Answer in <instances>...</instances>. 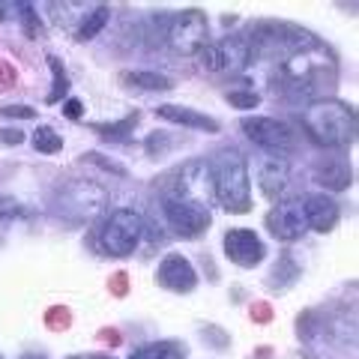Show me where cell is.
<instances>
[{
  "label": "cell",
  "mask_w": 359,
  "mask_h": 359,
  "mask_svg": "<svg viewBox=\"0 0 359 359\" xmlns=\"http://www.w3.org/2000/svg\"><path fill=\"white\" fill-rule=\"evenodd\" d=\"M335 84H339V60L320 39L287 54L285 60L276 63L273 72V87L297 102L327 99Z\"/></svg>",
  "instance_id": "obj_1"
},
{
  "label": "cell",
  "mask_w": 359,
  "mask_h": 359,
  "mask_svg": "<svg viewBox=\"0 0 359 359\" xmlns=\"http://www.w3.org/2000/svg\"><path fill=\"white\" fill-rule=\"evenodd\" d=\"M302 129L320 147H347L356 138V111L341 99H318L302 108Z\"/></svg>",
  "instance_id": "obj_2"
},
{
  "label": "cell",
  "mask_w": 359,
  "mask_h": 359,
  "mask_svg": "<svg viewBox=\"0 0 359 359\" xmlns=\"http://www.w3.org/2000/svg\"><path fill=\"white\" fill-rule=\"evenodd\" d=\"M210 171H212V195H216L219 204L233 212V216H243V212L252 210V183H249V162L240 150H219L210 159Z\"/></svg>",
  "instance_id": "obj_3"
},
{
  "label": "cell",
  "mask_w": 359,
  "mask_h": 359,
  "mask_svg": "<svg viewBox=\"0 0 359 359\" xmlns=\"http://www.w3.org/2000/svg\"><path fill=\"white\" fill-rule=\"evenodd\" d=\"M245 39H249V48H252V60L257 57V60H273V63L285 60L287 54L306 48L311 42H318L309 30H302L297 25H285V21H264Z\"/></svg>",
  "instance_id": "obj_4"
},
{
  "label": "cell",
  "mask_w": 359,
  "mask_h": 359,
  "mask_svg": "<svg viewBox=\"0 0 359 359\" xmlns=\"http://www.w3.org/2000/svg\"><path fill=\"white\" fill-rule=\"evenodd\" d=\"M165 42L168 48L180 57H195L204 51V45L210 42V21L201 9H183L180 15L168 21L165 30Z\"/></svg>",
  "instance_id": "obj_5"
},
{
  "label": "cell",
  "mask_w": 359,
  "mask_h": 359,
  "mask_svg": "<svg viewBox=\"0 0 359 359\" xmlns=\"http://www.w3.org/2000/svg\"><path fill=\"white\" fill-rule=\"evenodd\" d=\"M144 237V219L141 212L120 207L114 210L102 224V249L114 257H126L138 249V243Z\"/></svg>",
  "instance_id": "obj_6"
},
{
  "label": "cell",
  "mask_w": 359,
  "mask_h": 359,
  "mask_svg": "<svg viewBox=\"0 0 359 359\" xmlns=\"http://www.w3.org/2000/svg\"><path fill=\"white\" fill-rule=\"evenodd\" d=\"M198 57L207 72L237 75L252 63V48H249V39L245 36H224L216 42H207Z\"/></svg>",
  "instance_id": "obj_7"
},
{
  "label": "cell",
  "mask_w": 359,
  "mask_h": 359,
  "mask_svg": "<svg viewBox=\"0 0 359 359\" xmlns=\"http://www.w3.org/2000/svg\"><path fill=\"white\" fill-rule=\"evenodd\" d=\"M165 192L183 198V201H192V204L210 210V204L216 201V195H212L210 159H192V162H186V165L174 174V180L168 183Z\"/></svg>",
  "instance_id": "obj_8"
},
{
  "label": "cell",
  "mask_w": 359,
  "mask_h": 359,
  "mask_svg": "<svg viewBox=\"0 0 359 359\" xmlns=\"http://www.w3.org/2000/svg\"><path fill=\"white\" fill-rule=\"evenodd\" d=\"M162 212H165V222L171 224V231L183 240H195V237H204L212 224V216L207 207H198L192 201H183L177 195H162Z\"/></svg>",
  "instance_id": "obj_9"
},
{
  "label": "cell",
  "mask_w": 359,
  "mask_h": 359,
  "mask_svg": "<svg viewBox=\"0 0 359 359\" xmlns=\"http://www.w3.org/2000/svg\"><path fill=\"white\" fill-rule=\"evenodd\" d=\"M243 132L252 144H257L261 150L273 156H285L297 147V132L285 120H276V117H245Z\"/></svg>",
  "instance_id": "obj_10"
},
{
  "label": "cell",
  "mask_w": 359,
  "mask_h": 359,
  "mask_svg": "<svg viewBox=\"0 0 359 359\" xmlns=\"http://www.w3.org/2000/svg\"><path fill=\"white\" fill-rule=\"evenodd\" d=\"M266 231L282 243H294L306 233V216H302V204L299 198H287V201H276L273 210L266 212Z\"/></svg>",
  "instance_id": "obj_11"
},
{
  "label": "cell",
  "mask_w": 359,
  "mask_h": 359,
  "mask_svg": "<svg viewBox=\"0 0 359 359\" xmlns=\"http://www.w3.org/2000/svg\"><path fill=\"white\" fill-rule=\"evenodd\" d=\"M105 204V192L93 183H69L60 189L57 195V210L72 219H90L96 216Z\"/></svg>",
  "instance_id": "obj_12"
},
{
  "label": "cell",
  "mask_w": 359,
  "mask_h": 359,
  "mask_svg": "<svg viewBox=\"0 0 359 359\" xmlns=\"http://www.w3.org/2000/svg\"><path fill=\"white\" fill-rule=\"evenodd\" d=\"M224 255L231 264L252 269L266 257V245L252 228H231L224 233Z\"/></svg>",
  "instance_id": "obj_13"
},
{
  "label": "cell",
  "mask_w": 359,
  "mask_h": 359,
  "mask_svg": "<svg viewBox=\"0 0 359 359\" xmlns=\"http://www.w3.org/2000/svg\"><path fill=\"white\" fill-rule=\"evenodd\" d=\"M156 282L165 290H174V294H189V290L198 287V273H195V266L189 264V257L171 252L162 257L159 269H156Z\"/></svg>",
  "instance_id": "obj_14"
},
{
  "label": "cell",
  "mask_w": 359,
  "mask_h": 359,
  "mask_svg": "<svg viewBox=\"0 0 359 359\" xmlns=\"http://www.w3.org/2000/svg\"><path fill=\"white\" fill-rule=\"evenodd\" d=\"M302 204V216H306V228L318 231V233H330L341 219V210L335 204V198L323 195V192H311L299 201Z\"/></svg>",
  "instance_id": "obj_15"
},
{
  "label": "cell",
  "mask_w": 359,
  "mask_h": 359,
  "mask_svg": "<svg viewBox=\"0 0 359 359\" xmlns=\"http://www.w3.org/2000/svg\"><path fill=\"white\" fill-rule=\"evenodd\" d=\"M257 186L266 201H282V195L290 186V162L285 156H269L257 168Z\"/></svg>",
  "instance_id": "obj_16"
},
{
  "label": "cell",
  "mask_w": 359,
  "mask_h": 359,
  "mask_svg": "<svg viewBox=\"0 0 359 359\" xmlns=\"http://www.w3.org/2000/svg\"><path fill=\"white\" fill-rule=\"evenodd\" d=\"M159 117L168 123H177V126H186V129H201V132H219V120H212L207 114H201L195 108H186V105H159Z\"/></svg>",
  "instance_id": "obj_17"
},
{
  "label": "cell",
  "mask_w": 359,
  "mask_h": 359,
  "mask_svg": "<svg viewBox=\"0 0 359 359\" xmlns=\"http://www.w3.org/2000/svg\"><path fill=\"white\" fill-rule=\"evenodd\" d=\"M48 9V18L57 25L60 30H66V33H75L81 30V25H84V18L90 15V4H48L45 6Z\"/></svg>",
  "instance_id": "obj_18"
},
{
  "label": "cell",
  "mask_w": 359,
  "mask_h": 359,
  "mask_svg": "<svg viewBox=\"0 0 359 359\" xmlns=\"http://www.w3.org/2000/svg\"><path fill=\"white\" fill-rule=\"evenodd\" d=\"M314 177H318V183L323 189H332V192H341V189H347L353 183V171L351 165L341 162V159H332V162H323L314 168Z\"/></svg>",
  "instance_id": "obj_19"
},
{
  "label": "cell",
  "mask_w": 359,
  "mask_h": 359,
  "mask_svg": "<svg viewBox=\"0 0 359 359\" xmlns=\"http://www.w3.org/2000/svg\"><path fill=\"white\" fill-rule=\"evenodd\" d=\"M129 359H186V344L183 341H156L138 347Z\"/></svg>",
  "instance_id": "obj_20"
},
{
  "label": "cell",
  "mask_w": 359,
  "mask_h": 359,
  "mask_svg": "<svg viewBox=\"0 0 359 359\" xmlns=\"http://www.w3.org/2000/svg\"><path fill=\"white\" fill-rule=\"evenodd\" d=\"M120 81H126L129 87H141V90H156V93H162V90H171L174 81L168 75H159V72H123Z\"/></svg>",
  "instance_id": "obj_21"
},
{
  "label": "cell",
  "mask_w": 359,
  "mask_h": 359,
  "mask_svg": "<svg viewBox=\"0 0 359 359\" xmlns=\"http://www.w3.org/2000/svg\"><path fill=\"white\" fill-rule=\"evenodd\" d=\"M108 18H111V9L105 6V4H93V9H90V15L84 18V25H81V30L75 33V39L78 42H87V39H93L99 30H102L105 25H108Z\"/></svg>",
  "instance_id": "obj_22"
},
{
  "label": "cell",
  "mask_w": 359,
  "mask_h": 359,
  "mask_svg": "<svg viewBox=\"0 0 359 359\" xmlns=\"http://www.w3.org/2000/svg\"><path fill=\"white\" fill-rule=\"evenodd\" d=\"M33 147H36V153L51 156V153H60L63 138H60V132H54L51 126H39L33 132Z\"/></svg>",
  "instance_id": "obj_23"
},
{
  "label": "cell",
  "mask_w": 359,
  "mask_h": 359,
  "mask_svg": "<svg viewBox=\"0 0 359 359\" xmlns=\"http://www.w3.org/2000/svg\"><path fill=\"white\" fill-rule=\"evenodd\" d=\"M228 102H231L233 108L249 111V108H257V105H261V96H257L255 90H231V93H228Z\"/></svg>",
  "instance_id": "obj_24"
},
{
  "label": "cell",
  "mask_w": 359,
  "mask_h": 359,
  "mask_svg": "<svg viewBox=\"0 0 359 359\" xmlns=\"http://www.w3.org/2000/svg\"><path fill=\"white\" fill-rule=\"evenodd\" d=\"M0 114L15 117V120H33L36 117V108H30V105H6V108H0Z\"/></svg>",
  "instance_id": "obj_25"
},
{
  "label": "cell",
  "mask_w": 359,
  "mask_h": 359,
  "mask_svg": "<svg viewBox=\"0 0 359 359\" xmlns=\"http://www.w3.org/2000/svg\"><path fill=\"white\" fill-rule=\"evenodd\" d=\"M21 204L15 198H0V219H9V216H21Z\"/></svg>",
  "instance_id": "obj_26"
},
{
  "label": "cell",
  "mask_w": 359,
  "mask_h": 359,
  "mask_svg": "<svg viewBox=\"0 0 359 359\" xmlns=\"http://www.w3.org/2000/svg\"><path fill=\"white\" fill-rule=\"evenodd\" d=\"M0 141L18 147V144H25V132H18V129H0Z\"/></svg>",
  "instance_id": "obj_27"
},
{
  "label": "cell",
  "mask_w": 359,
  "mask_h": 359,
  "mask_svg": "<svg viewBox=\"0 0 359 359\" xmlns=\"http://www.w3.org/2000/svg\"><path fill=\"white\" fill-rule=\"evenodd\" d=\"M66 114H69L72 120H78L81 117V102H78V99H69V102H66Z\"/></svg>",
  "instance_id": "obj_28"
},
{
  "label": "cell",
  "mask_w": 359,
  "mask_h": 359,
  "mask_svg": "<svg viewBox=\"0 0 359 359\" xmlns=\"http://www.w3.org/2000/svg\"><path fill=\"white\" fill-rule=\"evenodd\" d=\"M69 359H114V356H102V353H87V356H69Z\"/></svg>",
  "instance_id": "obj_29"
},
{
  "label": "cell",
  "mask_w": 359,
  "mask_h": 359,
  "mask_svg": "<svg viewBox=\"0 0 359 359\" xmlns=\"http://www.w3.org/2000/svg\"><path fill=\"white\" fill-rule=\"evenodd\" d=\"M21 359H45V356H36V353H30V356H21Z\"/></svg>",
  "instance_id": "obj_30"
}]
</instances>
